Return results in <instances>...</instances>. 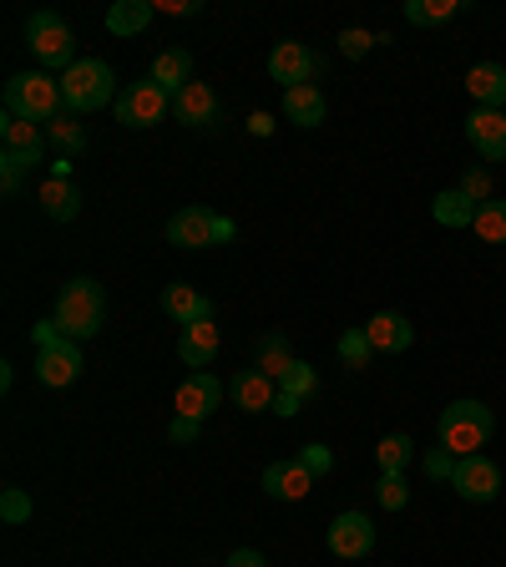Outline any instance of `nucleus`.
Here are the masks:
<instances>
[{"label":"nucleus","mask_w":506,"mask_h":567,"mask_svg":"<svg viewBox=\"0 0 506 567\" xmlns=\"http://www.w3.org/2000/svg\"><path fill=\"white\" fill-rule=\"evenodd\" d=\"M435 431H441V447L451 456H482V447L496 431V416L482 400H451L446 411H441V421H435Z\"/></svg>","instance_id":"nucleus-1"},{"label":"nucleus","mask_w":506,"mask_h":567,"mask_svg":"<svg viewBox=\"0 0 506 567\" xmlns=\"http://www.w3.org/2000/svg\"><path fill=\"white\" fill-rule=\"evenodd\" d=\"M61 329L72 339H92L102 325H107V294H102L97 279H72V284H61L56 294V314H51Z\"/></svg>","instance_id":"nucleus-2"},{"label":"nucleus","mask_w":506,"mask_h":567,"mask_svg":"<svg viewBox=\"0 0 506 567\" xmlns=\"http://www.w3.org/2000/svg\"><path fill=\"white\" fill-rule=\"evenodd\" d=\"M66 97H61V82L46 72H21L6 82V112L25 122H56Z\"/></svg>","instance_id":"nucleus-3"},{"label":"nucleus","mask_w":506,"mask_h":567,"mask_svg":"<svg viewBox=\"0 0 506 567\" xmlns=\"http://www.w3.org/2000/svg\"><path fill=\"white\" fill-rule=\"evenodd\" d=\"M25 46H31V56H36L46 72H72L76 66V36L56 11H31V21H25Z\"/></svg>","instance_id":"nucleus-4"},{"label":"nucleus","mask_w":506,"mask_h":567,"mask_svg":"<svg viewBox=\"0 0 506 567\" xmlns=\"http://www.w3.org/2000/svg\"><path fill=\"white\" fill-rule=\"evenodd\" d=\"M112 82H117V76H112L107 61L82 56L72 72L61 76V97H66V112H102L112 102V92H117ZM112 107H117V102H112Z\"/></svg>","instance_id":"nucleus-5"},{"label":"nucleus","mask_w":506,"mask_h":567,"mask_svg":"<svg viewBox=\"0 0 506 567\" xmlns=\"http://www.w3.org/2000/svg\"><path fill=\"white\" fill-rule=\"evenodd\" d=\"M168 112H172V97L152 82V76L117 92V122H122V127H157Z\"/></svg>","instance_id":"nucleus-6"},{"label":"nucleus","mask_w":506,"mask_h":567,"mask_svg":"<svg viewBox=\"0 0 506 567\" xmlns=\"http://www.w3.org/2000/svg\"><path fill=\"white\" fill-rule=\"evenodd\" d=\"M451 486H456L461 502H496L502 496V466L492 456H461Z\"/></svg>","instance_id":"nucleus-7"},{"label":"nucleus","mask_w":506,"mask_h":567,"mask_svg":"<svg viewBox=\"0 0 506 567\" xmlns=\"http://www.w3.org/2000/svg\"><path fill=\"white\" fill-rule=\"evenodd\" d=\"M329 553L355 563V557H370L375 553V522L365 512H339L329 522Z\"/></svg>","instance_id":"nucleus-8"},{"label":"nucleus","mask_w":506,"mask_h":567,"mask_svg":"<svg viewBox=\"0 0 506 567\" xmlns=\"http://www.w3.org/2000/svg\"><path fill=\"white\" fill-rule=\"evenodd\" d=\"M168 243L172 249H213L218 243V213L203 203L182 208V213L168 218Z\"/></svg>","instance_id":"nucleus-9"},{"label":"nucleus","mask_w":506,"mask_h":567,"mask_svg":"<svg viewBox=\"0 0 506 567\" xmlns=\"http://www.w3.org/2000/svg\"><path fill=\"white\" fill-rule=\"evenodd\" d=\"M223 396H229V386L218 380V375H208V370H193L188 380L178 386V416H193V421H208V416L223 406Z\"/></svg>","instance_id":"nucleus-10"},{"label":"nucleus","mask_w":506,"mask_h":567,"mask_svg":"<svg viewBox=\"0 0 506 567\" xmlns=\"http://www.w3.org/2000/svg\"><path fill=\"white\" fill-rule=\"evenodd\" d=\"M314 51L304 46V41H278L274 51H268V76L274 82H284V92L289 86H309V76H314Z\"/></svg>","instance_id":"nucleus-11"},{"label":"nucleus","mask_w":506,"mask_h":567,"mask_svg":"<svg viewBox=\"0 0 506 567\" xmlns=\"http://www.w3.org/2000/svg\"><path fill=\"white\" fill-rule=\"evenodd\" d=\"M466 143L486 157V162H506V112L476 107L466 117Z\"/></svg>","instance_id":"nucleus-12"},{"label":"nucleus","mask_w":506,"mask_h":567,"mask_svg":"<svg viewBox=\"0 0 506 567\" xmlns=\"http://www.w3.org/2000/svg\"><path fill=\"white\" fill-rule=\"evenodd\" d=\"M229 396H233V406H239V411H249V416L274 411V400H278V380H274V375H264L259 365H253V370H239V375H233Z\"/></svg>","instance_id":"nucleus-13"},{"label":"nucleus","mask_w":506,"mask_h":567,"mask_svg":"<svg viewBox=\"0 0 506 567\" xmlns=\"http://www.w3.org/2000/svg\"><path fill=\"white\" fill-rule=\"evenodd\" d=\"M365 335H370L375 355H400V350L415 345V325H410L405 314H396V309L370 314V319H365Z\"/></svg>","instance_id":"nucleus-14"},{"label":"nucleus","mask_w":506,"mask_h":567,"mask_svg":"<svg viewBox=\"0 0 506 567\" xmlns=\"http://www.w3.org/2000/svg\"><path fill=\"white\" fill-rule=\"evenodd\" d=\"M314 486V471L304 466L299 456L294 461H268L264 466V492L274 496V502H299V496H309Z\"/></svg>","instance_id":"nucleus-15"},{"label":"nucleus","mask_w":506,"mask_h":567,"mask_svg":"<svg viewBox=\"0 0 506 567\" xmlns=\"http://www.w3.org/2000/svg\"><path fill=\"white\" fill-rule=\"evenodd\" d=\"M82 350H76V339H66V345H56V350H36V380L51 390L61 386H76V375H82Z\"/></svg>","instance_id":"nucleus-16"},{"label":"nucleus","mask_w":506,"mask_h":567,"mask_svg":"<svg viewBox=\"0 0 506 567\" xmlns=\"http://www.w3.org/2000/svg\"><path fill=\"white\" fill-rule=\"evenodd\" d=\"M466 92L476 97V107L502 112L506 107V66L502 61H476L466 72Z\"/></svg>","instance_id":"nucleus-17"},{"label":"nucleus","mask_w":506,"mask_h":567,"mask_svg":"<svg viewBox=\"0 0 506 567\" xmlns=\"http://www.w3.org/2000/svg\"><path fill=\"white\" fill-rule=\"evenodd\" d=\"M172 117L188 122V127H208V122L218 117V92L208 82H188L178 97H172Z\"/></svg>","instance_id":"nucleus-18"},{"label":"nucleus","mask_w":506,"mask_h":567,"mask_svg":"<svg viewBox=\"0 0 506 567\" xmlns=\"http://www.w3.org/2000/svg\"><path fill=\"white\" fill-rule=\"evenodd\" d=\"M36 198H41V213H46L51 223H72V218L82 213V193H76L72 178H46Z\"/></svg>","instance_id":"nucleus-19"},{"label":"nucleus","mask_w":506,"mask_h":567,"mask_svg":"<svg viewBox=\"0 0 506 567\" xmlns=\"http://www.w3.org/2000/svg\"><path fill=\"white\" fill-rule=\"evenodd\" d=\"M178 355H182V365H213V355H218V325L213 319H198V325H182V335H178Z\"/></svg>","instance_id":"nucleus-20"},{"label":"nucleus","mask_w":506,"mask_h":567,"mask_svg":"<svg viewBox=\"0 0 506 567\" xmlns=\"http://www.w3.org/2000/svg\"><path fill=\"white\" fill-rule=\"evenodd\" d=\"M162 309H168L178 325H198V319H213V304H208V294H198L193 284H168V290H162Z\"/></svg>","instance_id":"nucleus-21"},{"label":"nucleus","mask_w":506,"mask_h":567,"mask_svg":"<svg viewBox=\"0 0 506 567\" xmlns=\"http://www.w3.org/2000/svg\"><path fill=\"white\" fill-rule=\"evenodd\" d=\"M157 15V0H112L107 11V31L112 36H137V31H147Z\"/></svg>","instance_id":"nucleus-22"},{"label":"nucleus","mask_w":506,"mask_h":567,"mask_svg":"<svg viewBox=\"0 0 506 567\" xmlns=\"http://www.w3.org/2000/svg\"><path fill=\"white\" fill-rule=\"evenodd\" d=\"M152 82L162 86L168 97H178L182 86L193 82V56H188V51H182V46H168V51H162V56L152 61Z\"/></svg>","instance_id":"nucleus-23"},{"label":"nucleus","mask_w":506,"mask_h":567,"mask_svg":"<svg viewBox=\"0 0 506 567\" xmlns=\"http://www.w3.org/2000/svg\"><path fill=\"white\" fill-rule=\"evenodd\" d=\"M325 97H319V86H289V92H284V117L294 122V127H319V122H325Z\"/></svg>","instance_id":"nucleus-24"},{"label":"nucleus","mask_w":506,"mask_h":567,"mask_svg":"<svg viewBox=\"0 0 506 567\" xmlns=\"http://www.w3.org/2000/svg\"><path fill=\"white\" fill-rule=\"evenodd\" d=\"M476 208H482L476 198H466L461 188H446V193H435L431 213L441 229H471V223H476Z\"/></svg>","instance_id":"nucleus-25"},{"label":"nucleus","mask_w":506,"mask_h":567,"mask_svg":"<svg viewBox=\"0 0 506 567\" xmlns=\"http://www.w3.org/2000/svg\"><path fill=\"white\" fill-rule=\"evenodd\" d=\"M0 143H6V153H25L41 162V127L25 117H11L6 112V122H0Z\"/></svg>","instance_id":"nucleus-26"},{"label":"nucleus","mask_w":506,"mask_h":567,"mask_svg":"<svg viewBox=\"0 0 506 567\" xmlns=\"http://www.w3.org/2000/svg\"><path fill=\"white\" fill-rule=\"evenodd\" d=\"M466 11V0H405V21L410 25H441L451 15Z\"/></svg>","instance_id":"nucleus-27"},{"label":"nucleus","mask_w":506,"mask_h":567,"mask_svg":"<svg viewBox=\"0 0 506 567\" xmlns=\"http://www.w3.org/2000/svg\"><path fill=\"white\" fill-rule=\"evenodd\" d=\"M476 239H486V243H506V198H486L482 208H476Z\"/></svg>","instance_id":"nucleus-28"},{"label":"nucleus","mask_w":506,"mask_h":567,"mask_svg":"<svg viewBox=\"0 0 506 567\" xmlns=\"http://www.w3.org/2000/svg\"><path fill=\"white\" fill-rule=\"evenodd\" d=\"M289 365H294L289 339H284V335H264V339H259V370L274 375V380H278V375L289 370Z\"/></svg>","instance_id":"nucleus-29"},{"label":"nucleus","mask_w":506,"mask_h":567,"mask_svg":"<svg viewBox=\"0 0 506 567\" xmlns=\"http://www.w3.org/2000/svg\"><path fill=\"white\" fill-rule=\"evenodd\" d=\"M339 360L350 365V370H365V365L375 360V345H370V335H365V325L339 335Z\"/></svg>","instance_id":"nucleus-30"},{"label":"nucleus","mask_w":506,"mask_h":567,"mask_svg":"<svg viewBox=\"0 0 506 567\" xmlns=\"http://www.w3.org/2000/svg\"><path fill=\"white\" fill-rule=\"evenodd\" d=\"M410 456H415V447H410V435H386L380 447H375V461H380V471H405Z\"/></svg>","instance_id":"nucleus-31"},{"label":"nucleus","mask_w":506,"mask_h":567,"mask_svg":"<svg viewBox=\"0 0 506 567\" xmlns=\"http://www.w3.org/2000/svg\"><path fill=\"white\" fill-rule=\"evenodd\" d=\"M278 390H284V396H299V400H309L314 390H319V375H314V365L294 360L289 370L278 375Z\"/></svg>","instance_id":"nucleus-32"},{"label":"nucleus","mask_w":506,"mask_h":567,"mask_svg":"<svg viewBox=\"0 0 506 567\" xmlns=\"http://www.w3.org/2000/svg\"><path fill=\"white\" fill-rule=\"evenodd\" d=\"M375 502L386 512H400L410 502V486H405V471H380V486H375Z\"/></svg>","instance_id":"nucleus-33"},{"label":"nucleus","mask_w":506,"mask_h":567,"mask_svg":"<svg viewBox=\"0 0 506 567\" xmlns=\"http://www.w3.org/2000/svg\"><path fill=\"white\" fill-rule=\"evenodd\" d=\"M46 133H51V143H56L66 157H72V153H82V147H86V133H82V127H76V122H72V112H61L56 122H46Z\"/></svg>","instance_id":"nucleus-34"},{"label":"nucleus","mask_w":506,"mask_h":567,"mask_svg":"<svg viewBox=\"0 0 506 567\" xmlns=\"http://www.w3.org/2000/svg\"><path fill=\"white\" fill-rule=\"evenodd\" d=\"M36 157H25V153H0V188H6V198L21 193V178L25 168H31Z\"/></svg>","instance_id":"nucleus-35"},{"label":"nucleus","mask_w":506,"mask_h":567,"mask_svg":"<svg viewBox=\"0 0 506 567\" xmlns=\"http://www.w3.org/2000/svg\"><path fill=\"white\" fill-rule=\"evenodd\" d=\"M0 522H11V527L31 522V496H25L21 486H6V492H0Z\"/></svg>","instance_id":"nucleus-36"},{"label":"nucleus","mask_w":506,"mask_h":567,"mask_svg":"<svg viewBox=\"0 0 506 567\" xmlns=\"http://www.w3.org/2000/svg\"><path fill=\"white\" fill-rule=\"evenodd\" d=\"M456 461L461 456H451L446 447H431L421 456V466H425V476H431V482H451V476H456Z\"/></svg>","instance_id":"nucleus-37"},{"label":"nucleus","mask_w":506,"mask_h":567,"mask_svg":"<svg viewBox=\"0 0 506 567\" xmlns=\"http://www.w3.org/2000/svg\"><path fill=\"white\" fill-rule=\"evenodd\" d=\"M370 46H380V36H370V31H360V25H350V31H339V51L350 61H360Z\"/></svg>","instance_id":"nucleus-38"},{"label":"nucleus","mask_w":506,"mask_h":567,"mask_svg":"<svg viewBox=\"0 0 506 567\" xmlns=\"http://www.w3.org/2000/svg\"><path fill=\"white\" fill-rule=\"evenodd\" d=\"M299 461L314 471V476H329V471H335V451H329V447H319V441H309V447L299 451Z\"/></svg>","instance_id":"nucleus-39"},{"label":"nucleus","mask_w":506,"mask_h":567,"mask_svg":"<svg viewBox=\"0 0 506 567\" xmlns=\"http://www.w3.org/2000/svg\"><path fill=\"white\" fill-rule=\"evenodd\" d=\"M31 339H36V350H56V345H66V329L56 325V319H41V325H31Z\"/></svg>","instance_id":"nucleus-40"},{"label":"nucleus","mask_w":506,"mask_h":567,"mask_svg":"<svg viewBox=\"0 0 506 567\" xmlns=\"http://www.w3.org/2000/svg\"><path fill=\"white\" fill-rule=\"evenodd\" d=\"M168 435H172V441H178V447H193L198 435H203V421H193V416H172Z\"/></svg>","instance_id":"nucleus-41"},{"label":"nucleus","mask_w":506,"mask_h":567,"mask_svg":"<svg viewBox=\"0 0 506 567\" xmlns=\"http://www.w3.org/2000/svg\"><path fill=\"white\" fill-rule=\"evenodd\" d=\"M223 567H268V557H264V553H253V547H239V553H233Z\"/></svg>","instance_id":"nucleus-42"},{"label":"nucleus","mask_w":506,"mask_h":567,"mask_svg":"<svg viewBox=\"0 0 506 567\" xmlns=\"http://www.w3.org/2000/svg\"><path fill=\"white\" fill-rule=\"evenodd\" d=\"M157 11H172V15H198V11H203V0H198V6H188V0H157Z\"/></svg>","instance_id":"nucleus-43"},{"label":"nucleus","mask_w":506,"mask_h":567,"mask_svg":"<svg viewBox=\"0 0 506 567\" xmlns=\"http://www.w3.org/2000/svg\"><path fill=\"white\" fill-rule=\"evenodd\" d=\"M249 133L253 137H268V133H274V117H268V112H253V117H249Z\"/></svg>","instance_id":"nucleus-44"},{"label":"nucleus","mask_w":506,"mask_h":567,"mask_svg":"<svg viewBox=\"0 0 506 567\" xmlns=\"http://www.w3.org/2000/svg\"><path fill=\"white\" fill-rule=\"evenodd\" d=\"M461 193H466V198H486V172H471V178L461 182Z\"/></svg>","instance_id":"nucleus-45"},{"label":"nucleus","mask_w":506,"mask_h":567,"mask_svg":"<svg viewBox=\"0 0 506 567\" xmlns=\"http://www.w3.org/2000/svg\"><path fill=\"white\" fill-rule=\"evenodd\" d=\"M299 406H304L299 396H284V390H278V400H274V411H278V416H299Z\"/></svg>","instance_id":"nucleus-46"}]
</instances>
